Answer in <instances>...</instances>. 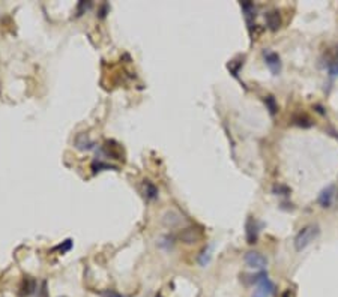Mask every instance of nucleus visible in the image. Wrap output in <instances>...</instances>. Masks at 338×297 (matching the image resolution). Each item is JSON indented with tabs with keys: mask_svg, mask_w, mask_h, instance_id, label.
<instances>
[{
	"mask_svg": "<svg viewBox=\"0 0 338 297\" xmlns=\"http://www.w3.org/2000/svg\"><path fill=\"white\" fill-rule=\"evenodd\" d=\"M273 192H275L276 195H287L290 191H289V188H287V186L280 185V186H275V188H273Z\"/></svg>",
	"mask_w": 338,
	"mask_h": 297,
	"instance_id": "6ab92c4d",
	"label": "nucleus"
},
{
	"mask_svg": "<svg viewBox=\"0 0 338 297\" xmlns=\"http://www.w3.org/2000/svg\"><path fill=\"white\" fill-rule=\"evenodd\" d=\"M334 197H335V185H329L326 186L320 195H319V203L322 207H331L332 201H334Z\"/></svg>",
	"mask_w": 338,
	"mask_h": 297,
	"instance_id": "423d86ee",
	"label": "nucleus"
},
{
	"mask_svg": "<svg viewBox=\"0 0 338 297\" xmlns=\"http://www.w3.org/2000/svg\"><path fill=\"white\" fill-rule=\"evenodd\" d=\"M143 194H144V197L147 198V200H157L158 198V194H160V191H158V188L153 185L150 180H143Z\"/></svg>",
	"mask_w": 338,
	"mask_h": 297,
	"instance_id": "9d476101",
	"label": "nucleus"
},
{
	"mask_svg": "<svg viewBox=\"0 0 338 297\" xmlns=\"http://www.w3.org/2000/svg\"><path fill=\"white\" fill-rule=\"evenodd\" d=\"M245 264H247L250 269L262 270L268 266V258L257 251H250V252H247V255H245Z\"/></svg>",
	"mask_w": 338,
	"mask_h": 297,
	"instance_id": "f03ea898",
	"label": "nucleus"
},
{
	"mask_svg": "<svg viewBox=\"0 0 338 297\" xmlns=\"http://www.w3.org/2000/svg\"><path fill=\"white\" fill-rule=\"evenodd\" d=\"M273 293H275L273 282L269 278H265L257 284V287H256V290H254L251 297H272Z\"/></svg>",
	"mask_w": 338,
	"mask_h": 297,
	"instance_id": "20e7f679",
	"label": "nucleus"
},
{
	"mask_svg": "<svg viewBox=\"0 0 338 297\" xmlns=\"http://www.w3.org/2000/svg\"><path fill=\"white\" fill-rule=\"evenodd\" d=\"M163 222H164V225H167V227H176V225H179V222H180V215L179 213H176V212H167L166 215H164V218H163Z\"/></svg>",
	"mask_w": 338,
	"mask_h": 297,
	"instance_id": "f8f14e48",
	"label": "nucleus"
},
{
	"mask_svg": "<svg viewBox=\"0 0 338 297\" xmlns=\"http://www.w3.org/2000/svg\"><path fill=\"white\" fill-rule=\"evenodd\" d=\"M328 72L332 78L338 77V53L328 62Z\"/></svg>",
	"mask_w": 338,
	"mask_h": 297,
	"instance_id": "ddd939ff",
	"label": "nucleus"
},
{
	"mask_svg": "<svg viewBox=\"0 0 338 297\" xmlns=\"http://www.w3.org/2000/svg\"><path fill=\"white\" fill-rule=\"evenodd\" d=\"M92 170H94V173H100L102 170H116L117 171V167L116 165H111L110 162H105L102 159H94V162H92Z\"/></svg>",
	"mask_w": 338,
	"mask_h": 297,
	"instance_id": "9b49d317",
	"label": "nucleus"
},
{
	"mask_svg": "<svg viewBox=\"0 0 338 297\" xmlns=\"http://www.w3.org/2000/svg\"><path fill=\"white\" fill-rule=\"evenodd\" d=\"M320 234V230L317 225H306L304 228H301V231L296 234L295 237V248L296 251H302L308 246L311 242H314Z\"/></svg>",
	"mask_w": 338,
	"mask_h": 297,
	"instance_id": "f257e3e1",
	"label": "nucleus"
},
{
	"mask_svg": "<svg viewBox=\"0 0 338 297\" xmlns=\"http://www.w3.org/2000/svg\"><path fill=\"white\" fill-rule=\"evenodd\" d=\"M283 297H289V293H284V294H283Z\"/></svg>",
	"mask_w": 338,
	"mask_h": 297,
	"instance_id": "4be33fe9",
	"label": "nucleus"
},
{
	"mask_svg": "<svg viewBox=\"0 0 338 297\" xmlns=\"http://www.w3.org/2000/svg\"><path fill=\"white\" fill-rule=\"evenodd\" d=\"M265 20H266V24H268V29L272 32L278 30V27L281 26V18H280V14L278 11H269L265 14Z\"/></svg>",
	"mask_w": 338,
	"mask_h": 297,
	"instance_id": "0eeeda50",
	"label": "nucleus"
},
{
	"mask_svg": "<svg viewBox=\"0 0 338 297\" xmlns=\"http://www.w3.org/2000/svg\"><path fill=\"white\" fill-rule=\"evenodd\" d=\"M71 248H72V240H71V239L65 240V242H64V245H59V246H56V249H59L62 254H64V252H68Z\"/></svg>",
	"mask_w": 338,
	"mask_h": 297,
	"instance_id": "a211bd4d",
	"label": "nucleus"
},
{
	"mask_svg": "<svg viewBox=\"0 0 338 297\" xmlns=\"http://www.w3.org/2000/svg\"><path fill=\"white\" fill-rule=\"evenodd\" d=\"M263 57H265V63L270 69L273 75H278L281 72V59L272 50H263Z\"/></svg>",
	"mask_w": 338,
	"mask_h": 297,
	"instance_id": "7ed1b4c3",
	"label": "nucleus"
},
{
	"mask_svg": "<svg viewBox=\"0 0 338 297\" xmlns=\"http://www.w3.org/2000/svg\"><path fill=\"white\" fill-rule=\"evenodd\" d=\"M110 11V8H108V5L107 3H104L102 6H101V11H100V17L101 18H104L105 15H107V12Z\"/></svg>",
	"mask_w": 338,
	"mask_h": 297,
	"instance_id": "412c9836",
	"label": "nucleus"
},
{
	"mask_svg": "<svg viewBox=\"0 0 338 297\" xmlns=\"http://www.w3.org/2000/svg\"><path fill=\"white\" fill-rule=\"evenodd\" d=\"M245 228H247V240H248V243H250V245L256 243V242H257V236H259V227H257L256 219L248 218Z\"/></svg>",
	"mask_w": 338,
	"mask_h": 297,
	"instance_id": "1a4fd4ad",
	"label": "nucleus"
},
{
	"mask_svg": "<svg viewBox=\"0 0 338 297\" xmlns=\"http://www.w3.org/2000/svg\"><path fill=\"white\" fill-rule=\"evenodd\" d=\"M209 261H210V246L209 248H206L203 252H202V255L199 257V263L204 267V266H207L209 264Z\"/></svg>",
	"mask_w": 338,
	"mask_h": 297,
	"instance_id": "4468645a",
	"label": "nucleus"
},
{
	"mask_svg": "<svg viewBox=\"0 0 338 297\" xmlns=\"http://www.w3.org/2000/svg\"><path fill=\"white\" fill-rule=\"evenodd\" d=\"M243 65V62H237V60H232L230 63H229V69H230V72L235 75V77H237V74H239V68Z\"/></svg>",
	"mask_w": 338,
	"mask_h": 297,
	"instance_id": "2eb2a0df",
	"label": "nucleus"
},
{
	"mask_svg": "<svg viewBox=\"0 0 338 297\" xmlns=\"http://www.w3.org/2000/svg\"><path fill=\"white\" fill-rule=\"evenodd\" d=\"M102 296H104V297H124V296L119 294V293L114 291V290H107V291L102 293Z\"/></svg>",
	"mask_w": 338,
	"mask_h": 297,
	"instance_id": "aec40b11",
	"label": "nucleus"
},
{
	"mask_svg": "<svg viewBox=\"0 0 338 297\" xmlns=\"http://www.w3.org/2000/svg\"><path fill=\"white\" fill-rule=\"evenodd\" d=\"M90 6H92V2H80V3L77 5V17L83 15Z\"/></svg>",
	"mask_w": 338,
	"mask_h": 297,
	"instance_id": "f3484780",
	"label": "nucleus"
},
{
	"mask_svg": "<svg viewBox=\"0 0 338 297\" xmlns=\"http://www.w3.org/2000/svg\"><path fill=\"white\" fill-rule=\"evenodd\" d=\"M74 144L75 147L78 148V150H83V152H89V150H94V148L98 147V144L92 140L87 134H78L74 140Z\"/></svg>",
	"mask_w": 338,
	"mask_h": 297,
	"instance_id": "39448f33",
	"label": "nucleus"
},
{
	"mask_svg": "<svg viewBox=\"0 0 338 297\" xmlns=\"http://www.w3.org/2000/svg\"><path fill=\"white\" fill-rule=\"evenodd\" d=\"M265 104L268 105V108H269L270 114L273 116V114L276 113V104H275V99H273V96H266V98H265Z\"/></svg>",
	"mask_w": 338,
	"mask_h": 297,
	"instance_id": "dca6fc26",
	"label": "nucleus"
},
{
	"mask_svg": "<svg viewBox=\"0 0 338 297\" xmlns=\"http://www.w3.org/2000/svg\"><path fill=\"white\" fill-rule=\"evenodd\" d=\"M36 290V282L32 279V278H29L26 276L23 281H21V285H20V297H29L30 294H34V291Z\"/></svg>",
	"mask_w": 338,
	"mask_h": 297,
	"instance_id": "6e6552de",
	"label": "nucleus"
}]
</instances>
